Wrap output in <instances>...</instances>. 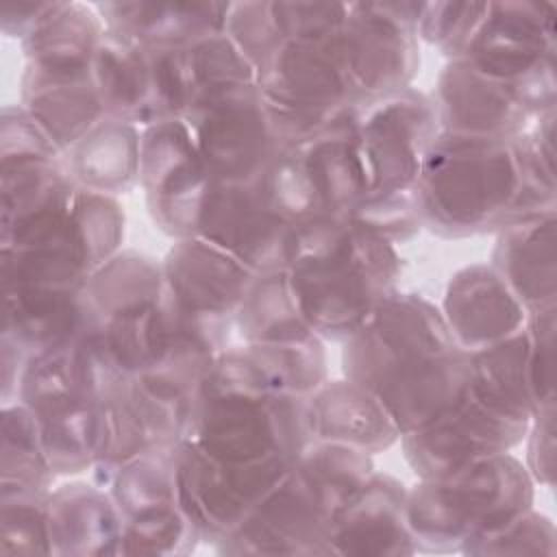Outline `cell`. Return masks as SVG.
<instances>
[{
  "mask_svg": "<svg viewBox=\"0 0 557 557\" xmlns=\"http://www.w3.org/2000/svg\"><path fill=\"white\" fill-rule=\"evenodd\" d=\"M431 98L440 128L457 135L513 139L540 117L520 91L476 72L463 59L446 61Z\"/></svg>",
  "mask_w": 557,
  "mask_h": 557,
  "instance_id": "cell-23",
  "label": "cell"
},
{
  "mask_svg": "<svg viewBox=\"0 0 557 557\" xmlns=\"http://www.w3.org/2000/svg\"><path fill=\"white\" fill-rule=\"evenodd\" d=\"M50 492L0 494V553L52 555L48 531Z\"/></svg>",
  "mask_w": 557,
  "mask_h": 557,
  "instance_id": "cell-38",
  "label": "cell"
},
{
  "mask_svg": "<svg viewBox=\"0 0 557 557\" xmlns=\"http://www.w3.org/2000/svg\"><path fill=\"white\" fill-rule=\"evenodd\" d=\"M555 15L557 7L553 2H487L483 24L457 59L520 91L537 115L555 111Z\"/></svg>",
  "mask_w": 557,
  "mask_h": 557,
  "instance_id": "cell-13",
  "label": "cell"
},
{
  "mask_svg": "<svg viewBox=\"0 0 557 557\" xmlns=\"http://www.w3.org/2000/svg\"><path fill=\"white\" fill-rule=\"evenodd\" d=\"M161 281V261L124 248L87 278L78 337L111 372L133 376L159 363Z\"/></svg>",
  "mask_w": 557,
  "mask_h": 557,
  "instance_id": "cell-9",
  "label": "cell"
},
{
  "mask_svg": "<svg viewBox=\"0 0 557 557\" xmlns=\"http://www.w3.org/2000/svg\"><path fill=\"white\" fill-rule=\"evenodd\" d=\"M104 30L94 2L52 0L20 41L24 65L37 70H94Z\"/></svg>",
  "mask_w": 557,
  "mask_h": 557,
  "instance_id": "cell-32",
  "label": "cell"
},
{
  "mask_svg": "<svg viewBox=\"0 0 557 557\" xmlns=\"http://www.w3.org/2000/svg\"><path fill=\"white\" fill-rule=\"evenodd\" d=\"M124 231L120 200L81 187L61 220L0 248L2 285L81 292L87 278L122 250Z\"/></svg>",
  "mask_w": 557,
  "mask_h": 557,
  "instance_id": "cell-11",
  "label": "cell"
},
{
  "mask_svg": "<svg viewBox=\"0 0 557 557\" xmlns=\"http://www.w3.org/2000/svg\"><path fill=\"white\" fill-rule=\"evenodd\" d=\"M555 550L557 529L553 520L531 507L505 527L466 546L463 555H555Z\"/></svg>",
  "mask_w": 557,
  "mask_h": 557,
  "instance_id": "cell-40",
  "label": "cell"
},
{
  "mask_svg": "<svg viewBox=\"0 0 557 557\" xmlns=\"http://www.w3.org/2000/svg\"><path fill=\"white\" fill-rule=\"evenodd\" d=\"M65 157L35 117L17 102L0 113V170Z\"/></svg>",
  "mask_w": 557,
  "mask_h": 557,
  "instance_id": "cell-41",
  "label": "cell"
},
{
  "mask_svg": "<svg viewBox=\"0 0 557 557\" xmlns=\"http://www.w3.org/2000/svg\"><path fill=\"white\" fill-rule=\"evenodd\" d=\"M185 513L209 546H220L261 503L289 466L228 463L181 440L172 453Z\"/></svg>",
  "mask_w": 557,
  "mask_h": 557,
  "instance_id": "cell-18",
  "label": "cell"
},
{
  "mask_svg": "<svg viewBox=\"0 0 557 557\" xmlns=\"http://www.w3.org/2000/svg\"><path fill=\"white\" fill-rule=\"evenodd\" d=\"M94 78L107 117L146 128L187 111L181 48H152L104 30Z\"/></svg>",
  "mask_w": 557,
  "mask_h": 557,
  "instance_id": "cell-16",
  "label": "cell"
},
{
  "mask_svg": "<svg viewBox=\"0 0 557 557\" xmlns=\"http://www.w3.org/2000/svg\"><path fill=\"white\" fill-rule=\"evenodd\" d=\"M339 30L287 35L257 65V87L274 113L283 146L355 115L363 102L344 61Z\"/></svg>",
  "mask_w": 557,
  "mask_h": 557,
  "instance_id": "cell-10",
  "label": "cell"
},
{
  "mask_svg": "<svg viewBox=\"0 0 557 557\" xmlns=\"http://www.w3.org/2000/svg\"><path fill=\"white\" fill-rule=\"evenodd\" d=\"M257 272L200 239H174L161 259L163 352L154 368L196 389L235 344V313Z\"/></svg>",
  "mask_w": 557,
  "mask_h": 557,
  "instance_id": "cell-5",
  "label": "cell"
},
{
  "mask_svg": "<svg viewBox=\"0 0 557 557\" xmlns=\"http://www.w3.org/2000/svg\"><path fill=\"white\" fill-rule=\"evenodd\" d=\"M113 376L81 337L26 361L15 400L35 416L57 476L91 472L100 459Z\"/></svg>",
  "mask_w": 557,
  "mask_h": 557,
  "instance_id": "cell-7",
  "label": "cell"
},
{
  "mask_svg": "<svg viewBox=\"0 0 557 557\" xmlns=\"http://www.w3.org/2000/svg\"><path fill=\"white\" fill-rule=\"evenodd\" d=\"M529 422L498 416L466 396L424 426L400 435L405 461L418 479H444L522 444Z\"/></svg>",
  "mask_w": 557,
  "mask_h": 557,
  "instance_id": "cell-22",
  "label": "cell"
},
{
  "mask_svg": "<svg viewBox=\"0 0 557 557\" xmlns=\"http://www.w3.org/2000/svg\"><path fill=\"white\" fill-rule=\"evenodd\" d=\"M172 453L141 455L107 485L122 518V555H187L202 542L183 509Z\"/></svg>",
  "mask_w": 557,
  "mask_h": 557,
  "instance_id": "cell-17",
  "label": "cell"
},
{
  "mask_svg": "<svg viewBox=\"0 0 557 557\" xmlns=\"http://www.w3.org/2000/svg\"><path fill=\"white\" fill-rule=\"evenodd\" d=\"M48 9V2H4L2 4V33L11 39L22 41L30 28L39 22L44 11Z\"/></svg>",
  "mask_w": 557,
  "mask_h": 557,
  "instance_id": "cell-46",
  "label": "cell"
},
{
  "mask_svg": "<svg viewBox=\"0 0 557 557\" xmlns=\"http://www.w3.org/2000/svg\"><path fill=\"white\" fill-rule=\"evenodd\" d=\"M0 470V494L50 492L54 487L57 472L48 459L37 420L20 400L2 405Z\"/></svg>",
  "mask_w": 557,
  "mask_h": 557,
  "instance_id": "cell-35",
  "label": "cell"
},
{
  "mask_svg": "<svg viewBox=\"0 0 557 557\" xmlns=\"http://www.w3.org/2000/svg\"><path fill=\"white\" fill-rule=\"evenodd\" d=\"M527 350L529 344L524 329L500 342L472 350L468 396L498 416L531 422L535 407L529 385Z\"/></svg>",
  "mask_w": 557,
  "mask_h": 557,
  "instance_id": "cell-33",
  "label": "cell"
},
{
  "mask_svg": "<svg viewBox=\"0 0 557 557\" xmlns=\"http://www.w3.org/2000/svg\"><path fill=\"white\" fill-rule=\"evenodd\" d=\"M224 33L255 70L283 41L274 2H231Z\"/></svg>",
  "mask_w": 557,
  "mask_h": 557,
  "instance_id": "cell-42",
  "label": "cell"
},
{
  "mask_svg": "<svg viewBox=\"0 0 557 557\" xmlns=\"http://www.w3.org/2000/svg\"><path fill=\"white\" fill-rule=\"evenodd\" d=\"M555 309L529 313L527 331V368L535 411L555 405ZM533 411V413H535Z\"/></svg>",
  "mask_w": 557,
  "mask_h": 557,
  "instance_id": "cell-44",
  "label": "cell"
},
{
  "mask_svg": "<svg viewBox=\"0 0 557 557\" xmlns=\"http://www.w3.org/2000/svg\"><path fill=\"white\" fill-rule=\"evenodd\" d=\"M213 176L205 168L185 117L141 128L139 187L154 226L172 239L196 237Z\"/></svg>",
  "mask_w": 557,
  "mask_h": 557,
  "instance_id": "cell-20",
  "label": "cell"
},
{
  "mask_svg": "<svg viewBox=\"0 0 557 557\" xmlns=\"http://www.w3.org/2000/svg\"><path fill=\"white\" fill-rule=\"evenodd\" d=\"M65 163L78 187L120 198L139 185L141 128L102 117L65 152Z\"/></svg>",
  "mask_w": 557,
  "mask_h": 557,
  "instance_id": "cell-31",
  "label": "cell"
},
{
  "mask_svg": "<svg viewBox=\"0 0 557 557\" xmlns=\"http://www.w3.org/2000/svg\"><path fill=\"white\" fill-rule=\"evenodd\" d=\"M440 311L453 337L468 352L518 333L529 318L505 278L487 261L468 263L448 278Z\"/></svg>",
  "mask_w": 557,
  "mask_h": 557,
  "instance_id": "cell-25",
  "label": "cell"
},
{
  "mask_svg": "<svg viewBox=\"0 0 557 557\" xmlns=\"http://www.w3.org/2000/svg\"><path fill=\"white\" fill-rule=\"evenodd\" d=\"M535 483L511 453L487 457L444 479L407 487V524L416 553H463L533 507Z\"/></svg>",
  "mask_w": 557,
  "mask_h": 557,
  "instance_id": "cell-8",
  "label": "cell"
},
{
  "mask_svg": "<svg viewBox=\"0 0 557 557\" xmlns=\"http://www.w3.org/2000/svg\"><path fill=\"white\" fill-rule=\"evenodd\" d=\"M324 344V339L311 335L294 342L237 346L276 389L307 398L329 379Z\"/></svg>",
  "mask_w": 557,
  "mask_h": 557,
  "instance_id": "cell-37",
  "label": "cell"
},
{
  "mask_svg": "<svg viewBox=\"0 0 557 557\" xmlns=\"http://www.w3.org/2000/svg\"><path fill=\"white\" fill-rule=\"evenodd\" d=\"M285 268L311 331L324 342H346L398 292L405 261L396 244L344 218L294 228Z\"/></svg>",
  "mask_w": 557,
  "mask_h": 557,
  "instance_id": "cell-3",
  "label": "cell"
},
{
  "mask_svg": "<svg viewBox=\"0 0 557 557\" xmlns=\"http://www.w3.org/2000/svg\"><path fill=\"white\" fill-rule=\"evenodd\" d=\"M440 131L431 94L413 85L363 100L357 109L355 135L368 194H413Z\"/></svg>",
  "mask_w": 557,
  "mask_h": 557,
  "instance_id": "cell-15",
  "label": "cell"
},
{
  "mask_svg": "<svg viewBox=\"0 0 557 557\" xmlns=\"http://www.w3.org/2000/svg\"><path fill=\"white\" fill-rule=\"evenodd\" d=\"M342 344L344 376L379 396L400 435L468 392L470 352L453 337L440 305L420 294L394 292Z\"/></svg>",
  "mask_w": 557,
  "mask_h": 557,
  "instance_id": "cell-2",
  "label": "cell"
},
{
  "mask_svg": "<svg viewBox=\"0 0 557 557\" xmlns=\"http://www.w3.org/2000/svg\"><path fill=\"white\" fill-rule=\"evenodd\" d=\"M315 335L289 285L287 268L257 272L235 313V344L294 342Z\"/></svg>",
  "mask_w": 557,
  "mask_h": 557,
  "instance_id": "cell-34",
  "label": "cell"
},
{
  "mask_svg": "<svg viewBox=\"0 0 557 557\" xmlns=\"http://www.w3.org/2000/svg\"><path fill=\"white\" fill-rule=\"evenodd\" d=\"M311 442L379 455L398 444L400 429L374 392L352 379H326L305 398Z\"/></svg>",
  "mask_w": 557,
  "mask_h": 557,
  "instance_id": "cell-26",
  "label": "cell"
},
{
  "mask_svg": "<svg viewBox=\"0 0 557 557\" xmlns=\"http://www.w3.org/2000/svg\"><path fill=\"white\" fill-rule=\"evenodd\" d=\"M196 237L226 250L252 272L285 268L294 248V226L276 207L268 174L248 183H213Z\"/></svg>",
  "mask_w": 557,
  "mask_h": 557,
  "instance_id": "cell-21",
  "label": "cell"
},
{
  "mask_svg": "<svg viewBox=\"0 0 557 557\" xmlns=\"http://www.w3.org/2000/svg\"><path fill=\"white\" fill-rule=\"evenodd\" d=\"M355 115L285 146L268 170V187L294 228L350 218L368 194Z\"/></svg>",
  "mask_w": 557,
  "mask_h": 557,
  "instance_id": "cell-12",
  "label": "cell"
},
{
  "mask_svg": "<svg viewBox=\"0 0 557 557\" xmlns=\"http://www.w3.org/2000/svg\"><path fill=\"white\" fill-rule=\"evenodd\" d=\"M181 70L187 91V111L218 91L257 83L255 65L224 30L181 46Z\"/></svg>",
  "mask_w": 557,
  "mask_h": 557,
  "instance_id": "cell-36",
  "label": "cell"
},
{
  "mask_svg": "<svg viewBox=\"0 0 557 557\" xmlns=\"http://www.w3.org/2000/svg\"><path fill=\"white\" fill-rule=\"evenodd\" d=\"M524 468L535 487H553L555 476V405L542 407L531 416L527 426Z\"/></svg>",
  "mask_w": 557,
  "mask_h": 557,
  "instance_id": "cell-45",
  "label": "cell"
},
{
  "mask_svg": "<svg viewBox=\"0 0 557 557\" xmlns=\"http://www.w3.org/2000/svg\"><path fill=\"white\" fill-rule=\"evenodd\" d=\"M52 555H122V518L109 487L96 481L54 485L48 500Z\"/></svg>",
  "mask_w": 557,
  "mask_h": 557,
  "instance_id": "cell-29",
  "label": "cell"
},
{
  "mask_svg": "<svg viewBox=\"0 0 557 557\" xmlns=\"http://www.w3.org/2000/svg\"><path fill=\"white\" fill-rule=\"evenodd\" d=\"M485 13L487 2H422L416 33L420 41L437 48L450 61L468 48Z\"/></svg>",
  "mask_w": 557,
  "mask_h": 557,
  "instance_id": "cell-39",
  "label": "cell"
},
{
  "mask_svg": "<svg viewBox=\"0 0 557 557\" xmlns=\"http://www.w3.org/2000/svg\"><path fill=\"white\" fill-rule=\"evenodd\" d=\"M422 2H346L339 30L350 78L363 100L413 85L420 70L416 33Z\"/></svg>",
  "mask_w": 557,
  "mask_h": 557,
  "instance_id": "cell-19",
  "label": "cell"
},
{
  "mask_svg": "<svg viewBox=\"0 0 557 557\" xmlns=\"http://www.w3.org/2000/svg\"><path fill=\"white\" fill-rule=\"evenodd\" d=\"M104 28L152 48H181L222 33L231 2H94Z\"/></svg>",
  "mask_w": 557,
  "mask_h": 557,
  "instance_id": "cell-30",
  "label": "cell"
},
{
  "mask_svg": "<svg viewBox=\"0 0 557 557\" xmlns=\"http://www.w3.org/2000/svg\"><path fill=\"white\" fill-rule=\"evenodd\" d=\"M20 104L63 154L107 117L94 70H37L24 65Z\"/></svg>",
  "mask_w": 557,
  "mask_h": 557,
  "instance_id": "cell-28",
  "label": "cell"
},
{
  "mask_svg": "<svg viewBox=\"0 0 557 557\" xmlns=\"http://www.w3.org/2000/svg\"><path fill=\"white\" fill-rule=\"evenodd\" d=\"M183 440L228 463L289 466L311 442L305 398L276 389L233 344L196 385Z\"/></svg>",
  "mask_w": 557,
  "mask_h": 557,
  "instance_id": "cell-4",
  "label": "cell"
},
{
  "mask_svg": "<svg viewBox=\"0 0 557 557\" xmlns=\"http://www.w3.org/2000/svg\"><path fill=\"white\" fill-rule=\"evenodd\" d=\"M320 555H416L407 485L374 470L339 509Z\"/></svg>",
  "mask_w": 557,
  "mask_h": 557,
  "instance_id": "cell-24",
  "label": "cell"
},
{
  "mask_svg": "<svg viewBox=\"0 0 557 557\" xmlns=\"http://www.w3.org/2000/svg\"><path fill=\"white\" fill-rule=\"evenodd\" d=\"M422 228L461 239L557 211L555 111L513 139L440 131L413 187Z\"/></svg>",
  "mask_w": 557,
  "mask_h": 557,
  "instance_id": "cell-1",
  "label": "cell"
},
{
  "mask_svg": "<svg viewBox=\"0 0 557 557\" xmlns=\"http://www.w3.org/2000/svg\"><path fill=\"white\" fill-rule=\"evenodd\" d=\"M557 211L518 220L496 233L490 265L505 278L527 313L557 307Z\"/></svg>",
  "mask_w": 557,
  "mask_h": 557,
  "instance_id": "cell-27",
  "label": "cell"
},
{
  "mask_svg": "<svg viewBox=\"0 0 557 557\" xmlns=\"http://www.w3.org/2000/svg\"><path fill=\"white\" fill-rule=\"evenodd\" d=\"M196 150L215 183H248L268 174L285 148L257 83L235 85L194 104L185 115Z\"/></svg>",
  "mask_w": 557,
  "mask_h": 557,
  "instance_id": "cell-14",
  "label": "cell"
},
{
  "mask_svg": "<svg viewBox=\"0 0 557 557\" xmlns=\"http://www.w3.org/2000/svg\"><path fill=\"white\" fill-rule=\"evenodd\" d=\"M350 220L379 233L396 246L409 242L422 231L416 194H368L352 209Z\"/></svg>",
  "mask_w": 557,
  "mask_h": 557,
  "instance_id": "cell-43",
  "label": "cell"
},
{
  "mask_svg": "<svg viewBox=\"0 0 557 557\" xmlns=\"http://www.w3.org/2000/svg\"><path fill=\"white\" fill-rule=\"evenodd\" d=\"M374 470V457L363 450L309 442L215 550L222 555H320L339 509Z\"/></svg>",
  "mask_w": 557,
  "mask_h": 557,
  "instance_id": "cell-6",
  "label": "cell"
}]
</instances>
